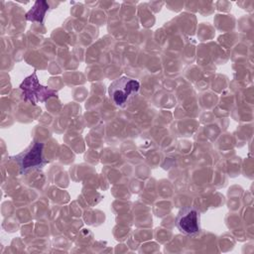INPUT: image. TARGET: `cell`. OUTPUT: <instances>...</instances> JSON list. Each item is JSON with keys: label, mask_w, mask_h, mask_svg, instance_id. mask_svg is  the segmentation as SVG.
<instances>
[{"label": "cell", "mask_w": 254, "mask_h": 254, "mask_svg": "<svg viewBox=\"0 0 254 254\" xmlns=\"http://www.w3.org/2000/svg\"><path fill=\"white\" fill-rule=\"evenodd\" d=\"M20 89L24 94L25 100L30 101L34 105L40 102H45L51 97L57 96V91L55 89L40 84L36 71L22 81Z\"/></svg>", "instance_id": "3957f363"}, {"label": "cell", "mask_w": 254, "mask_h": 254, "mask_svg": "<svg viewBox=\"0 0 254 254\" xmlns=\"http://www.w3.org/2000/svg\"><path fill=\"white\" fill-rule=\"evenodd\" d=\"M50 10V6L46 1H36L34 6L27 12L26 19L32 22L43 23L47 11Z\"/></svg>", "instance_id": "5b68a950"}, {"label": "cell", "mask_w": 254, "mask_h": 254, "mask_svg": "<svg viewBox=\"0 0 254 254\" xmlns=\"http://www.w3.org/2000/svg\"><path fill=\"white\" fill-rule=\"evenodd\" d=\"M44 143L34 140L25 150L13 157L21 174L42 169L48 164V160L44 155Z\"/></svg>", "instance_id": "7a4b0ae2"}, {"label": "cell", "mask_w": 254, "mask_h": 254, "mask_svg": "<svg viewBox=\"0 0 254 254\" xmlns=\"http://www.w3.org/2000/svg\"><path fill=\"white\" fill-rule=\"evenodd\" d=\"M178 230L188 236H196L200 232V212L194 206H185L176 217Z\"/></svg>", "instance_id": "277c9868"}, {"label": "cell", "mask_w": 254, "mask_h": 254, "mask_svg": "<svg viewBox=\"0 0 254 254\" xmlns=\"http://www.w3.org/2000/svg\"><path fill=\"white\" fill-rule=\"evenodd\" d=\"M139 89L140 83L138 80L123 75L110 83L108 94L110 100L116 107L125 108L133 100Z\"/></svg>", "instance_id": "6da1fadb"}]
</instances>
